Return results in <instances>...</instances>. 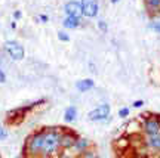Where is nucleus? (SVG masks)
Returning a JSON list of instances; mask_svg holds the SVG:
<instances>
[{
  "label": "nucleus",
  "instance_id": "obj_1",
  "mask_svg": "<svg viewBox=\"0 0 160 158\" xmlns=\"http://www.w3.org/2000/svg\"><path fill=\"white\" fill-rule=\"evenodd\" d=\"M61 133L62 127H46L45 143L40 158H55L61 151Z\"/></svg>",
  "mask_w": 160,
  "mask_h": 158
},
{
  "label": "nucleus",
  "instance_id": "obj_2",
  "mask_svg": "<svg viewBox=\"0 0 160 158\" xmlns=\"http://www.w3.org/2000/svg\"><path fill=\"white\" fill-rule=\"evenodd\" d=\"M45 133H46V127H40V129L34 130L25 139L22 149L24 155H27L28 158H40L42 151H43V143H45Z\"/></svg>",
  "mask_w": 160,
  "mask_h": 158
},
{
  "label": "nucleus",
  "instance_id": "obj_3",
  "mask_svg": "<svg viewBox=\"0 0 160 158\" xmlns=\"http://www.w3.org/2000/svg\"><path fill=\"white\" fill-rule=\"evenodd\" d=\"M138 121L141 123V132L145 136L159 135L160 133V114L154 113H142L138 115Z\"/></svg>",
  "mask_w": 160,
  "mask_h": 158
},
{
  "label": "nucleus",
  "instance_id": "obj_4",
  "mask_svg": "<svg viewBox=\"0 0 160 158\" xmlns=\"http://www.w3.org/2000/svg\"><path fill=\"white\" fill-rule=\"evenodd\" d=\"M42 103H46V99H39V101L28 103V105H22V107H18V108H15V109L8 111V114H6V123H8V124H19L21 121H24L25 115H27L30 111H33L34 108H37L39 105H42Z\"/></svg>",
  "mask_w": 160,
  "mask_h": 158
},
{
  "label": "nucleus",
  "instance_id": "obj_5",
  "mask_svg": "<svg viewBox=\"0 0 160 158\" xmlns=\"http://www.w3.org/2000/svg\"><path fill=\"white\" fill-rule=\"evenodd\" d=\"M3 52L11 58L12 61H17V62L18 61H22L25 58V49L17 40H6L3 43Z\"/></svg>",
  "mask_w": 160,
  "mask_h": 158
},
{
  "label": "nucleus",
  "instance_id": "obj_6",
  "mask_svg": "<svg viewBox=\"0 0 160 158\" xmlns=\"http://www.w3.org/2000/svg\"><path fill=\"white\" fill-rule=\"evenodd\" d=\"M110 114H111V107L108 103H101L99 107L93 108L92 111L88 114V120L93 121V123H99V121H108Z\"/></svg>",
  "mask_w": 160,
  "mask_h": 158
},
{
  "label": "nucleus",
  "instance_id": "obj_7",
  "mask_svg": "<svg viewBox=\"0 0 160 158\" xmlns=\"http://www.w3.org/2000/svg\"><path fill=\"white\" fill-rule=\"evenodd\" d=\"M77 137H79L77 132L68 129V127H62V133H61V151H71V148H73Z\"/></svg>",
  "mask_w": 160,
  "mask_h": 158
},
{
  "label": "nucleus",
  "instance_id": "obj_8",
  "mask_svg": "<svg viewBox=\"0 0 160 158\" xmlns=\"http://www.w3.org/2000/svg\"><path fill=\"white\" fill-rule=\"evenodd\" d=\"M80 5H82V13L85 18H97L99 13V5H98V0H80Z\"/></svg>",
  "mask_w": 160,
  "mask_h": 158
},
{
  "label": "nucleus",
  "instance_id": "obj_9",
  "mask_svg": "<svg viewBox=\"0 0 160 158\" xmlns=\"http://www.w3.org/2000/svg\"><path fill=\"white\" fill-rule=\"evenodd\" d=\"M93 146V143H92L88 137H83V136H79L77 139H76L74 142V145H73V148H71V151L70 152L71 154H74L76 157L77 155H80L82 152H85V151H88L89 148Z\"/></svg>",
  "mask_w": 160,
  "mask_h": 158
},
{
  "label": "nucleus",
  "instance_id": "obj_10",
  "mask_svg": "<svg viewBox=\"0 0 160 158\" xmlns=\"http://www.w3.org/2000/svg\"><path fill=\"white\" fill-rule=\"evenodd\" d=\"M64 13L65 17H83L82 13V5L79 0H70L64 5Z\"/></svg>",
  "mask_w": 160,
  "mask_h": 158
},
{
  "label": "nucleus",
  "instance_id": "obj_11",
  "mask_svg": "<svg viewBox=\"0 0 160 158\" xmlns=\"http://www.w3.org/2000/svg\"><path fill=\"white\" fill-rule=\"evenodd\" d=\"M144 6L151 19L160 17V0H144Z\"/></svg>",
  "mask_w": 160,
  "mask_h": 158
},
{
  "label": "nucleus",
  "instance_id": "obj_12",
  "mask_svg": "<svg viewBox=\"0 0 160 158\" xmlns=\"http://www.w3.org/2000/svg\"><path fill=\"white\" fill-rule=\"evenodd\" d=\"M142 145L148 148L150 151L160 152V133L159 135H151V136L142 135Z\"/></svg>",
  "mask_w": 160,
  "mask_h": 158
},
{
  "label": "nucleus",
  "instance_id": "obj_13",
  "mask_svg": "<svg viewBox=\"0 0 160 158\" xmlns=\"http://www.w3.org/2000/svg\"><path fill=\"white\" fill-rule=\"evenodd\" d=\"M82 21H83V17H65L62 19V27L64 30H77L83 24Z\"/></svg>",
  "mask_w": 160,
  "mask_h": 158
},
{
  "label": "nucleus",
  "instance_id": "obj_14",
  "mask_svg": "<svg viewBox=\"0 0 160 158\" xmlns=\"http://www.w3.org/2000/svg\"><path fill=\"white\" fill-rule=\"evenodd\" d=\"M93 87H95V81L92 79H82L79 81H76V89L80 93H86V92L92 90Z\"/></svg>",
  "mask_w": 160,
  "mask_h": 158
},
{
  "label": "nucleus",
  "instance_id": "obj_15",
  "mask_svg": "<svg viewBox=\"0 0 160 158\" xmlns=\"http://www.w3.org/2000/svg\"><path fill=\"white\" fill-rule=\"evenodd\" d=\"M77 108L74 105H70V107L65 108V111H64V121L65 123H74L76 120H77Z\"/></svg>",
  "mask_w": 160,
  "mask_h": 158
},
{
  "label": "nucleus",
  "instance_id": "obj_16",
  "mask_svg": "<svg viewBox=\"0 0 160 158\" xmlns=\"http://www.w3.org/2000/svg\"><path fill=\"white\" fill-rule=\"evenodd\" d=\"M77 158H99V155H98L97 149L92 146V148H89L88 151H85V152H82L80 155H77Z\"/></svg>",
  "mask_w": 160,
  "mask_h": 158
},
{
  "label": "nucleus",
  "instance_id": "obj_17",
  "mask_svg": "<svg viewBox=\"0 0 160 158\" xmlns=\"http://www.w3.org/2000/svg\"><path fill=\"white\" fill-rule=\"evenodd\" d=\"M97 27H98V30H99L101 33H104V34H107V33H108V24L105 22L104 19H98Z\"/></svg>",
  "mask_w": 160,
  "mask_h": 158
},
{
  "label": "nucleus",
  "instance_id": "obj_18",
  "mask_svg": "<svg viewBox=\"0 0 160 158\" xmlns=\"http://www.w3.org/2000/svg\"><path fill=\"white\" fill-rule=\"evenodd\" d=\"M58 40H59V41H64V43H68L70 34L67 33L65 30H59V31H58Z\"/></svg>",
  "mask_w": 160,
  "mask_h": 158
},
{
  "label": "nucleus",
  "instance_id": "obj_19",
  "mask_svg": "<svg viewBox=\"0 0 160 158\" xmlns=\"http://www.w3.org/2000/svg\"><path fill=\"white\" fill-rule=\"evenodd\" d=\"M129 114H131V109L128 107H123L119 109V113H117V115H119L120 118H126V117H129Z\"/></svg>",
  "mask_w": 160,
  "mask_h": 158
},
{
  "label": "nucleus",
  "instance_id": "obj_20",
  "mask_svg": "<svg viewBox=\"0 0 160 158\" xmlns=\"http://www.w3.org/2000/svg\"><path fill=\"white\" fill-rule=\"evenodd\" d=\"M148 28L153 30L154 33L160 34V21H151V22L148 24Z\"/></svg>",
  "mask_w": 160,
  "mask_h": 158
},
{
  "label": "nucleus",
  "instance_id": "obj_21",
  "mask_svg": "<svg viewBox=\"0 0 160 158\" xmlns=\"http://www.w3.org/2000/svg\"><path fill=\"white\" fill-rule=\"evenodd\" d=\"M55 158H77V157L74 154H71L70 151H59V154Z\"/></svg>",
  "mask_w": 160,
  "mask_h": 158
},
{
  "label": "nucleus",
  "instance_id": "obj_22",
  "mask_svg": "<svg viewBox=\"0 0 160 158\" xmlns=\"http://www.w3.org/2000/svg\"><path fill=\"white\" fill-rule=\"evenodd\" d=\"M6 81H8V75H6L5 69L0 67V84H5Z\"/></svg>",
  "mask_w": 160,
  "mask_h": 158
},
{
  "label": "nucleus",
  "instance_id": "obj_23",
  "mask_svg": "<svg viewBox=\"0 0 160 158\" xmlns=\"http://www.w3.org/2000/svg\"><path fill=\"white\" fill-rule=\"evenodd\" d=\"M144 103H145V102H144L142 99L133 101V103H132V108H135V109H139V108H142V107H144Z\"/></svg>",
  "mask_w": 160,
  "mask_h": 158
},
{
  "label": "nucleus",
  "instance_id": "obj_24",
  "mask_svg": "<svg viewBox=\"0 0 160 158\" xmlns=\"http://www.w3.org/2000/svg\"><path fill=\"white\" fill-rule=\"evenodd\" d=\"M8 139V130L5 127H0V141H5Z\"/></svg>",
  "mask_w": 160,
  "mask_h": 158
},
{
  "label": "nucleus",
  "instance_id": "obj_25",
  "mask_svg": "<svg viewBox=\"0 0 160 158\" xmlns=\"http://www.w3.org/2000/svg\"><path fill=\"white\" fill-rule=\"evenodd\" d=\"M39 19H40V22L42 24H46L48 21H49V17L45 15V13H42V15H39Z\"/></svg>",
  "mask_w": 160,
  "mask_h": 158
},
{
  "label": "nucleus",
  "instance_id": "obj_26",
  "mask_svg": "<svg viewBox=\"0 0 160 158\" xmlns=\"http://www.w3.org/2000/svg\"><path fill=\"white\" fill-rule=\"evenodd\" d=\"M21 17H22V12H21V11H15V12H13V19H15V21L21 19Z\"/></svg>",
  "mask_w": 160,
  "mask_h": 158
},
{
  "label": "nucleus",
  "instance_id": "obj_27",
  "mask_svg": "<svg viewBox=\"0 0 160 158\" xmlns=\"http://www.w3.org/2000/svg\"><path fill=\"white\" fill-rule=\"evenodd\" d=\"M11 28H12V30H15V28H17V21H15V19H12V22H11Z\"/></svg>",
  "mask_w": 160,
  "mask_h": 158
},
{
  "label": "nucleus",
  "instance_id": "obj_28",
  "mask_svg": "<svg viewBox=\"0 0 160 158\" xmlns=\"http://www.w3.org/2000/svg\"><path fill=\"white\" fill-rule=\"evenodd\" d=\"M120 0H111V3H113V5H116V3H119Z\"/></svg>",
  "mask_w": 160,
  "mask_h": 158
},
{
  "label": "nucleus",
  "instance_id": "obj_29",
  "mask_svg": "<svg viewBox=\"0 0 160 158\" xmlns=\"http://www.w3.org/2000/svg\"><path fill=\"white\" fill-rule=\"evenodd\" d=\"M27 158H28V157H27Z\"/></svg>",
  "mask_w": 160,
  "mask_h": 158
}]
</instances>
